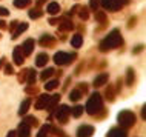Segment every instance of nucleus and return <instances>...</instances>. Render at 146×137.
<instances>
[{
	"instance_id": "aec40b11",
	"label": "nucleus",
	"mask_w": 146,
	"mask_h": 137,
	"mask_svg": "<svg viewBox=\"0 0 146 137\" xmlns=\"http://www.w3.org/2000/svg\"><path fill=\"white\" fill-rule=\"evenodd\" d=\"M126 85L128 86H134V83H135V71H134V68H128L126 69Z\"/></svg>"
},
{
	"instance_id": "c85d7f7f",
	"label": "nucleus",
	"mask_w": 146,
	"mask_h": 137,
	"mask_svg": "<svg viewBox=\"0 0 146 137\" xmlns=\"http://www.w3.org/2000/svg\"><path fill=\"white\" fill-rule=\"evenodd\" d=\"M23 122H25L26 125H29V126H37L38 125V120L35 116H23Z\"/></svg>"
},
{
	"instance_id": "e433bc0d",
	"label": "nucleus",
	"mask_w": 146,
	"mask_h": 137,
	"mask_svg": "<svg viewBox=\"0 0 146 137\" xmlns=\"http://www.w3.org/2000/svg\"><path fill=\"white\" fill-rule=\"evenodd\" d=\"M26 72H28V69H22L20 72H19V82H20V83H25V80H26Z\"/></svg>"
},
{
	"instance_id": "bb28decb",
	"label": "nucleus",
	"mask_w": 146,
	"mask_h": 137,
	"mask_svg": "<svg viewBox=\"0 0 146 137\" xmlns=\"http://www.w3.org/2000/svg\"><path fill=\"white\" fill-rule=\"evenodd\" d=\"M43 15V11L38 9V8H33V9L28 11V17L33 19V20H35V19H40Z\"/></svg>"
},
{
	"instance_id": "423d86ee",
	"label": "nucleus",
	"mask_w": 146,
	"mask_h": 137,
	"mask_svg": "<svg viewBox=\"0 0 146 137\" xmlns=\"http://www.w3.org/2000/svg\"><path fill=\"white\" fill-rule=\"evenodd\" d=\"M57 42V39L52 36V34H43V36L38 39V43H40L43 48H51V46H54Z\"/></svg>"
},
{
	"instance_id": "c756f323",
	"label": "nucleus",
	"mask_w": 146,
	"mask_h": 137,
	"mask_svg": "<svg viewBox=\"0 0 146 137\" xmlns=\"http://www.w3.org/2000/svg\"><path fill=\"white\" fill-rule=\"evenodd\" d=\"M49 131H51V125L49 123H45L40 130H38L37 137H49Z\"/></svg>"
},
{
	"instance_id": "3c124183",
	"label": "nucleus",
	"mask_w": 146,
	"mask_h": 137,
	"mask_svg": "<svg viewBox=\"0 0 146 137\" xmlns=\"http://www.w3.org/2000/svg\"><path fill=\"white\" fill-rule=\"evenodd\" d=\"M77 9H78V6H72V8H71V11H69V15H72Z\"/></svg>"
},
{
	"instance_id": "09e8293b",
	"label": "nucleus",
	"mask_w": 146,
	"mask_h": 137,
	"mask_svg": "<svg viewBox=\"0 0 146 137\" xmlns=\"http://www.w3.org/2000/svg\"><path fill=\"white\" fill-rule=\"evenodd\" d=\"M141 119H146V105H143V106H141Z\"/></svg>"
},
{
	"instance_id": "7ed1b4c3",
	"label": "nucleus",
	"mask_w": 146,
	"mask_h": 137,
	"mask_svg": "<svg viewBox=\"0 0 146 137\" xmlns=\"http://www.w3.org/2000/svg\"><path fill=\"white\" fill-rule=\"evenodd\" d=\"M117 122L121 128L128 130V128L135 125V114L132 111H129V109H123V111H120L117 114Z\"/></svg>"
},
{
	"instance_id": "de8ad7c7",
	"label": "nucleus",
	"mask_w": 146,
	"mask_h": 137,
	"mask_svg": "<svg viewBox=\"0 0 146 137\" xmlns=\"http://www.w3.org/2000/svg\"><path fill=\"white\" fill-rule=\"evenodd\" d=\"M8 28V25H6V22L3 20V19H0V29H6Z\"/></svg>"
},
{
	"instance_id": "39448f33",
	"label": "nucleus",
	"mask_w": 146,
	"mask_h": 137,
	"mask_svg": "<svg viewBox=\"0 0 146 137\" xmlns=\"http://www.w3.org/2000/svg\"><path fill=\"white\" fill-rule=\"evenodd\" d=\"M54 116H56V119H57L62 125L68 123L69 116H71V108L68 106V105H60V106H58V108L56 109Z\"/></svg>"
},
{
	"instance_id": "a19ab883",
	"label": "nucleus",
	"mask_w": 146,
	"mask_h": 137,
	"mask_svg": "<svg viewBox=\"0 0 146 137\" xmlns=\"http://www.w3.org/2000/svg\"><path fill=\"white\" fill-rule=\"evenodd\" d=\"M121 83H123V80H121V79H117L115 85H114V88H115V92H120V89H121Z\"/></svg>"
},
{
	"instance_id": "2eb2a0df",
	"label": "nucleus",
	"mask_w": 146,
	"mask_h": 137,
	"mask_svg": "<svg viewBox=\"0 0 146 137\" xmlns=\"http://www.w3.org/2000/svg\"><path fill=\"white\" fill-rule=\"evenodd\" d=\"M26 29H28V23H26V22H19V25L15 26V29L13 31V36H11V39L15 40V39H17L19 36H22Z\"/></svg>"
},
{
	"instance_id": "473e14b6",
	"label": "nucleus",
	"mask_w": 146,
	"mask_h": 137,
	"mask_svg": "<svg viewBox=\"0 0 146 137\" xmlns=\"http://www.w3.org/2000/svg\"><path fill=\"white\" fill-rule=\"evenodd\" d=\"M82 96H83V94L78 91V89H72V91L69 92V100L71 102H78L82 99Z\"/></svg>"
},
{
	"instance_id": "393cba45",
	"label": "nucleus",
	"mask_w": 146,
	"mask_h": 137,
	"mask_svg": "<svg viewBox=\"0 0 146 137\" xmlns=\"http://www.w3.org/2000/svg\"><path fill=\"white\" fill-rule=\"evenodd\" d=\"M83 112H85V106H82V105H76L74 108H71V116L76 117V119H80Z\"/></svg>"
},
{
	"instance_id": "79ce46f5",
	"label": "nucleus",
	"mask_w": 146,
	"mask_h": 137,
	"mask_svg": "<svg viewBox=\"0 0 146 137\" xmlns=\"http://www.w3.org/2000/svg\"><path fill=\"white\" fill-rule=\"evenodd\" d=\"M48 22H49V25L56 26V25H58V22H60V19H58V17H51Z\"/></svg>"
},
{
	"instance_id": "f8f14e48",
	"label": "nucleus",
	"mask_w": 146,
	"mask_h": 137,
	"mask_svg": "<svg viewBox=\"0 0 146 137\" xmlns=\"http://www.w3.org/2000/svg\"><path fill=\"white\" fill-rule=\"evenodd\" d=\"M106 137H128V131L121 126H114L108 131Z\"/></svg>"
},
{
	"instance_id": "f03ea898",
	"label": "nucleus",
	"mask_w": 146,
	"mask_h": 137,
	"mask_svg": "<svg viewBox=\"0 0 146 137\" xmlns=\"http://www.w3.org/2000/svg\"><path fill=\"white\" fill-rule=\"evenodd\" d=\"M102 109H103V97H102L100 92H92L85 105V111L89 116H96Z\"/></svg>"
},
{
	"instance_id": "72a5a7b5",
	"label": "nucleus",
	"mask_w": 146,
	"mask_h": 137,
	"mask_svg": "<svg viewBox=\"0 0 146 137\" xmlns=\"http://www.w3.org/2000/svg\"><path fill=\"white\" fill-rule=\"evenodd\" d=\"M3 71H5L6 76H13V74H14L13 65H11V63H5V65H3Z\"/></svg>"
},
{
	"instance_id": "603ef678",
	"label": "nucleus",
	"mask_w": 146,
	"mask_h": 137,
	"mask_svg": "<svg viewBox=\"0 0 146 137\" xmlns=\"http://www.w3.org/2000/svg\"><path fill=\"white\" fill-rule=\"evenodd\" d=\"M5 63H6V59L2 57V59H0V68H3V65H5Z\"/></svg>"
},
{
	"instance_id": "58836bf2",
	"label": "nucleus",
	"mask_w": 146,
	"mask_h": 137,
	"mask_svg": "<svg viewBox=\"0 0 146 137\" xmlns=\"http://www.w3.org/2000/svg\"><path fill=\"white\" fill-rule=\"evenodd\" d=\"M77 89L82 94H86V92H88V83H85V82H83V83H78V88Z\"/></svg>"
},
{
	"instance_id": "a18cd8bd",
	"label": "nucleus",
	"mask_w": 146,
	"mask_h": 137,
	"mask_svg": "<svg viewBox=\"0 0 146 137\" xmlns=\"http://www.w3.org/2000/svg\"><path fill=\"white\" fill-rule=\"evenodd\" d=\"M141 51H143V45H137L135 48H134L132 53H134V54H139V53H141Z\"/></svg>"
},
{
	"instance_id": "9d476101",
	"label": "nucleus",
	"mask_w": 146,
	"mask_h": 137,
	"mask_svg": "<svg viewBox=\"0 0 146 137\" xmlns=\"http://www.w3.org/2000/svg\"><path fill=\"white\" fill-rule=\"evenodd\" d=\"M58 29L62 31V33H68V31H72L74 29V23L71 19L65 17V19H60V22H58Z\"/></svg>"
},
{
	"instance_id": "20e7f679",
	"label": "nucleus",
	"mask_w": 146,
	"mask_h": 137,
	"mask_svg": "<svg viewBox=\"0 0 146 137\" xmlns=\"http://www.w3.org/2000/svg\"><path fill=\"white\" fill-rule=\"evenodd\" d=\"M54 63L58 65V66H65V65H69L72 63L74 60L77 59V56L74 53H65V51H58V53L54 54Z\"/></svg>"
},
{
	"instance_id": "9b49d317",
	"label": "nucleus",
	"mask_w": 146,
	"mask_h": 137,
	"mask_svg": "<svg viewBox=\"0 0 146 137\" xmlns=\"http://www.w3.org/2000/svg\"><path fill=\"white\" fill-rule=\"evenodd\" d=\"M13 60H14V63L19 65V66L25 63V56H23L20 46H15V48L13 49Z\"/></svg>"
},
{
	"instance_id": "cd10ccee",
	"label": "nucleus",
	"mask_w": 146,
	"mask_h": 137,
	"mask_svg": "<svg viewBox=\"0 0 146 137\" xmlns=\"http://www.w3.org/2000/svg\"><path fill=\"white\" fill-rule=\"evenodd\" d=\"M52 74H54V68H46V69H43V71L40 72V80H42V82L49 80V77H52Z\"/></svg>"
},
{
	"instance_id": "f704fd0d",
	"label": "nucleus",
	"mask_w": 146,
	"mask_h": 137,
	"mask_svg": "<svg viewBox=\"0 0 146 137\" xmlns=\"http://www.w3.org/2000/svg\"><path fill=\"white\" fill-rule=\"evenodd\" d=\"M98 6H100V0H89V9H92V11H97L98 9Z\"/></svg>"
},
{
	"instance_id": "864d4df0",
	"label": "nucleus",
	"mask_w": 146,
	"mask_h": 137,
	"mask_svg": "<svg viewBox=\"0 0 146 137\" xmlns=\"http://www.w3.org/2000/svg\"><path fill=\"white\" fill-rule=\"evenodd\" d=\"M48 0H37V5H43V3H46Z\"/></svg>"
},
{
	"instance_id": "37998d69",
	"label": "nucleus",
	"mask_w": 146,
	"mask_h": 137,
	"mask_svg": "<svg viewBox=\"0 0 146 137\" xmlns=\"http://www.w3.org/2000/svg\"><path fill=\"white\" fill-rule=\"evenodd\" d=\"M37 91H38V89L35 88V86H33V85H31V86H28V88H26V94H35Z\"/></svg>"
},
{
	"instance_id": "a878e982",
	"label": "nucleus",
	"mask_w": 146,
	"mask_h": 137,
	"mask_svg": "<svg viewBox=\"0 0 146 137\" xmlns=\"http://www.w3.org/2000/svg\"><path fill=\"white\" fill-rule=\"evenodd\" d=\"M58 79H52V80H46V83H45V89L46 91H54V89H57L58 88Z\"/></svg>"
},
{
	"instance_id": "ddd939ff",
	"label": "nucleus",
	"mask_w": 146,
	"mask_h": 137,
	"mask_svg": "<svg viewBox=\"0 0 146 137\" xmlns=\"http://www.w3.org/2000/svg\"><path fill=\"white\" fill-rule=\"evenodd\" d=\"M15 132H17V137H31V126L26 125L25 122H22L15 130Z\"/></svg>"
},
{
	"instance_id": "f257e3e1",
	"label": "nucleus",
	"mask_w": 146,
	"mask_h": 137,
	"mask_svg": "<svg viewBox=\"0 0 146 137\" xmlns=\"http://www.w3.org/2000/svg\"><path fill=\"white\" fill-rule=\"evenodd\" d=\"M121 45H123V37H121L120 29H112L111 33H109L108 36L100 42L98 49H100L102 53H106V51H111L114 48H118V46H121Z\"/></svg>"
},
{
	"instance_id": "5fc2aeb1",
	"label": "nucleus",
	"mask_w": 146,
	"mask_h": 137,
	"mask_svg": "<svg viewBox=\"0 0 146 137\" xmlns=\"http://www.w3.org/2000/svg\"><path fill=\"white\" fill-rule=\"evenodd\" d=\"M0 39H2V34H0Z\"/></svg>"
},
{
	"instance_id": "6e6d98bb",
	"label": "nucleus",
	"mask_w": 146,
	"mask_h": 137,
	"mask_svg": "<svg viewBox=\"0 0 146 137\" xmlns=\"http://www.w3.org/2000/svg\"><path fill=\"white\" fill-rule=\"evenodd\" d=\"M62 137H66V136H62Z\"/></svg>"
},
{
	"instance_id": "6ab92c4d",
	"label": "nucleus",
	"mask_w": 146,
	"mask_h": 137,
	"mask_svg": "<svg viewBox=\"0 0 146 137\" xmlns=\"http://www.w3.org/2000/svg\"><path fill=\"white\" fill-rule=\"evenodd\" d=\"M115 88H114V85H108L105 89V99L108 102H114L115 100Z\"/></svg>"
},
{
	"instance_id": "c9c22d12",
	"label": "nucleus",
	"mask_w": 146,
	"mask_h": 137,
	"mask_svg": "<svg viewBox=\"0 0 146 137\" xmlns=\"http://www.w3.org/2000/svg\"><path fill=\"white\" fill-rule=\"evenodd\" d=\"M49 132H52V134H56L57 137H62V136H65V132H63L60 128H57V126H51V131Z\"/></svg>"
},
{
	"instance_id": "c03bdc74",
	"label": "nucleus",
	"mask_w": 146,
	"mask_h": 137,
	"mask_svg": "<svg viewBox=\"0 0 146 137\" xmlns=\"http://www.w3.org/2000/svg\"><path fill=\"white\" fill-rule=\"evenodd\" d=\"M135 22H137V17H131V19H129V22H128V28H134Z\"/></svg>"
},
{
	"instance_id": "2f4dec72",
	"label": "nucleus",
	"mask_w": 146,
	"mask_h": 137,
	"mask_svg": "<svg viewBox=\"0 0 146 137\" xmlns=\"http://www.w3.org/2000/svg\"><path fill=\"white\" fill-rule=\"evenodd\" d=\"M13 5L19 9H23V8H28L31 5V0H14Z\"/></svg>"
},
{
	"instance_id": "49530a36",
	"label": "nucleus",
	"mask_w": 146,
	"mask_h": 137,
	"mask_svg": "<svg viewBox=\"0 0 146 137\" xmlns=\"http://www.w3.org/2000/svg\"><path fill=\"white\" fill-rule=\"evenodd\" d=\"M17 25H19V22H17V20H13V22H11V25L8 26V28H9L11 31H14V29H15V26H17Z\"/></svg>"
},
{
	"instance_id": "5701e85b",
	"label": "nucleus",
	"mask_w": 146,
	"mask_h": 137,
	"mask_svg": "<svg viewBox=\"0 0 146 137\" xmlns=\"http://www.w3.org/2000/svg\"><path fill=\"white\" fill-rule=\"evenodd\" d=\"M71 45L74 46L76 49L82 48V45H83V34H76V36H72V39H71Z\"/></svg>"
},
{
	"instance_id": "7c9ffc66",
	"label": "nucleus",
	"mask_w": 146,
	"mask_h": 137,
	"mask_svg": "<svg viewBox=\"0 0 146 137\" xmlns=\"http://www.w3.org/2000/svg\"><path fill=\"white\" fill-rule=\"evenodd\" d=\"M78 17L82 19V20H88L89 19V8L88 6H80L78 8Z\"/></svg>"
},
{
	"instance_id": "ea45409f",
	"label": "nucleus",
	"mask_w": 146,
	"mask_h": 137,
	"mask_svg": "<svg viewBox=\"0 0 146 137\" xmlns=\"http://www.w3.org/2000/svg\"><path fill=\"white\" fill-rule=\"evenodd\" d=\"M9 15V9L5 6H0V17H8Z\"/></svg>"
},
{
	"instance_id": "f3484780",
	"label": "nucleus",
	"mask_w": 146,
	"mask_h": 137,
	"mask_svg": "<svg viewBox=\"0 0 146 137\" xmlns=\"http://www.w3.org/2000/svg\"><path fill=\"white\" fill-rule=\"evenodd\" d=\"M49 60V56L46 53H40L37 54V57H35V66H38V68H43L46 63H48Z\"/></svg>"
},
{
	"instance_id": "dca6fc26",
	"label": "nucleus",
	"mask_w": 146,
	"mask_h": 137,
	"mask_svg": "<svg viewBox=\"0 0 146 137\" xmlns=\"http://www.w3.org/2000/svg\"><path fill=\"white\" fill-rule=\"evenodd\" d=\"M60 99H62L60 94H54V96H51V97H49V102H48V105H46L45 109H46V111H52V109L58 105Z\"/></svg>"
},
{
	"instance_id": "0eeeda50",
	"label": "nucleus",
	"mask_w": 146,
	"mask_h": 137,
	"mask_svg": "<svg viewBox=\"0 0 146 137\" xmlns=\"http://www.w3.org/2000/svg\"><path fill=\"white\" fill-rule=\"evenodd\" d=\"M96 132V128L92 125H82L77 128V137H91Z\"/></svg>"
},
{
	"instance_id": "4468645a",
	"label": "nucleus",
	"mask_w": 146,
	"mask_h": 137,
	"mask_svg": "<svg viewBox=\"0 0 146 137\" xmlns=\"http://www.w3.org/2000/svg\"><path fill=\"white\" fill-rule=\"evenodd\" d=\"M49 94H42V96H38L37 102H35V109H38V111H43V109L46 108V105H48L49 102Z\"/></svg>"
},
{
	"instance_id": "b1692460",
	"label": "nucleus",
	"mask_w": 146,
	"mask_h": 137,
	"mask_svg": "<svg viewBox=\"0 0 146 137\" xmlns=\"http://www.w3.org/2000/svg\"><path fill=\"white\" fill-rule=\"evenodd\" d=\"M29 108H31V99H25L22 102L20 108H19V116H25Z\"/></svg>"
},
{
	"instance_id": "4be33fe9",
	"label": "nucleus",
	"mask_w": 146,
	"mask_h": 137,
	"mask_svg": "<svg viewBox=\"0 0 146 137\" xmlns=\"http://www.w3.org/2000/svg\"><path fill=\"white\" fill-rule=\"evenodd\" d=\"M96 20L100 23L102 26H106L108 25V15H106L105 11H96Z\"/></svg>"
},
{
	"instance_id": "1a4fd4ad",
	"label": "nucleus",
	"mask_w": 146,
	"mask_h": 137,
	"mask_svg": "<svg viewBox=\"0 0 146 137\" xmlns=\"http://www.w3.org/2000/svg\"><path fill=\"white\" fill-rule=\"evenodd\" d=\"M108 80H109V74H108V72H100V74L96 77V79H94L92 86H96V88L105 86V85L108 83Z\"/></svg>"
},
{
	"instance_id": "a211bd4d",
	"label": "nucleus",
	"mask_w": 146,
	"mask_h": 137,
	"mask_svg": "<svg viewBox=\"0 0 146 137\" xmlns=\"http://www.w3.org/2000/svg\"><path fill=\"white\" fill-rule=\"evenodd\" d=\"M46 11H48L51 15H58V14H60V11H62L60 3H57V2H51V3H48V6H46Z\"/></svg>"
},
{
	"instance_id": "6e6552de",
	"label": "nucleus",
	"mask_w": 146,
	"mask_h": 137,
	"mask_svg": "<svg viewBox=\"0 0 146 137\" xmlns=\"http://www.w3.org/2000/svg\"><path fill=\"white\" fill-rule=\"evenodd\" d=\"M34 45H35V40L34 39H26L25 42L22 43V53H23V56H31L33 54V51H34Z\"/></svg>"
},
{
	"instance_id": "4c0bfd02",
	"label": "nucleus",
	"mask_w": 146,
	"mask_h": 137,
	"mask_svg": "<svg viewBox=\"0 0 146 137\" xmlns=\"http://www.w3.org/2000/svg\"><path fill=\"white\" fill-rule=\"evenodd\" d=\"M111 3H112V0H100V5L108 11H111Z\"/></svg>"
},
{
	"instance_id": "8fccbe9b",
	"label": "nucleus",
	"mask_w": 146,
	"mask_h": 137,
	"mask_svg": "<svg viewBox=\"0 0 146 137\" xmlns=\"http://www.w3.org/2000/svg\"><path fill=\"white\" fill-rule=\"evenodd\" d=\"M6 137H17V132H15V131L13 130V131H9V132H8Z\"/></svg>"
},
{
	"instance_id": "412c9836",
	"label": "nucleus",
	"mask_w": 146,
	"mask_h": 137,
	"mask_svg": "<svg viewBox=\"0 0 146 137\" xmlns=\"http://www.w3.org/2000/svg\"><path fill=\"white\" fill-rule=\"evenodd\" d=\"M26 83L28 85H35V82H37V71L33 68L28 69V72H26Z\"/></svg>"
}]
</instances>
